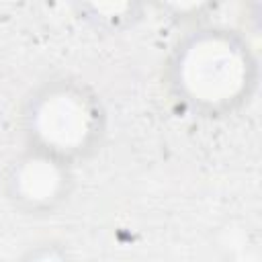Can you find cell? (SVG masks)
Listing matches in <instances>:
<instances>
[{
    "instance_id": "obj_2",
    "label": "cell",
    "mask_w": 262,
    "mask_h": 262,
    "mask_svg": "<svg viewBox=\"0 0 262 262\" xmlns=\"http://www.w3.org/2000/svg\"><path fill=\"white\" fill-rule=\"evenodd\" d=\"M18 127L25 147L76 168L102 147L106 108L88 82L74 76H51L25 96Z\"/></svg>"
},
{
    "instance_id": "obj_3",
    "label": "cell",
    "mask_w": 262,
    "mask_h": 262,
    "mask_svg": "<svg viewBox=\"0 0 262 262\" xmlns=\"http://www.w3.org/2000/svg\"><path fill=\"white\" fill-rule=\"evenodd\" d=\"M76 188V168L37 149L23 147L2 172V192L20 215L43 219L59 213Z\"/></svg>"
},
{
    "instance_id": "obj_4",
    "label": "cell",
    "mask_w": 262,
    "mask_h": 262,
    "mask_svg": "<svg viewBox=\"0 0 262 262\" xmlns=\"http://www.w3.org/2000/svg\"><path fill=\"white\" fill-rule=\"evenodd\" d=\"M16 262H76L70 248L57 239H41L31 244Z\"/></svg>"
},
{
    "instance_id": "obj_1",
    "label": "cell",
    "mask_w": 262,
    "mask_h": 262,
    "mask_svg": "<svg viewBox=\"0 0 262 262\" xmlns=\"http://www.w3.org/2000/svg\"><path fill=\"white\" fill-rule=\"evenodd\" d=\"M164 86L170 98L196 119H225L242 111L260 82L252 43L225 25L186 31L168 53Z\"/></svg>"
}]
</instances>
